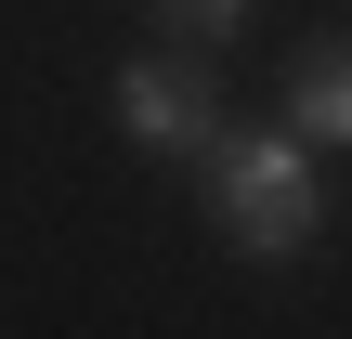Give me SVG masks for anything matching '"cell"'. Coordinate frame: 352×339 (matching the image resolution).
<instances>
[{
  "label": "cell",
  "mask_w": 352,
  "mask_h": 339,
  "mask_svg": "<svg viewBox=\"0 0 352 339\" xmlns=\"http://www.w3.org/2000/svg\"><path fill=\"white\" fill-rule=\"evenodd\" d=\"M157 26H183V39L209 52V39H235V26H248V0H157Z\"/></svg>",
  "instance_id": "277c9868"
},
{
  "label": "cell",
  "mask_w": 352,
  "mask_h": 339,
  "mask_svg": "<svg viewBox=\"0 0 352 339\" xmlns=\"http://www.w3.org/2000/svg\"><path fill=\"white\" fill-rule=\"evenodd\" d=\"M287 131H300V144H352V52L340 39H314V52L287 65Z\"/></svg>",
  "instance_id": "3957f363"
},
{
  "label": "cell",
  "mask_w": 352,
  "mask_h": 339,
  "mask_svg": "<svg viewBox=\"0 0 352 339\" xmlns=\"http://www.w3.org/2000/svg\"><path fill=\"white\" fill-rule=\"evenodd\" d=\"M209 209H222V235H235L248 261H300V248L327 235L314 144H300V131H261V144L222 131V157H209Z\"/></svg>",
  "instance_id": "6da1fadb"
},
{
  "label": "cell",
  "mask_w": 352,
  "mask_h": 339,
  "mask_svg": "<svg viewBox=\"0 0 352 339\" xmlns=\"http://www.w3.org/2000/svg\"><path fill=\"white\" fill-rule=\"evenodd\" d=\"M118 131L157 157H222V78L196 52H131L118 65Z\"/></svg>",
  "instance_id": "7a4b0ae2"
}]
</instances>
